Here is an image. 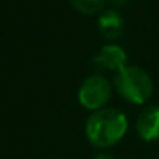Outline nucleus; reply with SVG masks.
I'll return each mask as SVG.
<instances>
[{"label": "nucleus", "instance_id": "423d86ee", "mask_svg": "<svg viewBox=\"0 0 159 159\" xmlns=\"http://www.w3.org/2000/svg\"><path fill=\"white\" fill-rule=\"evenodd\" d=\"M98 25H99L101 34L108 40L120 39L125 33V22L116 9H110V11L102 12L98 20Z\"/></svg>", "mask_w": 159, "mask_h": 159}, {"label": "nucleus", "instance_id": "6e6552de", "mask_svg": "<svg viewBox=\"0 0 159 159\" xmlns=\"http://www.w3.org/2000/svg\"><path fill=\"white\" fill-rule=\"evenodd\" d=\"M110 2H111L114 6H120V5H125L128 0H110Z\"/></svg>", "mask_w": 159, "mask_h": 159}, {"label": "nucleus", "instance_id": "f03ea898", "mask_svg": "<svg viewBox=\"0 0 159 159\" xmlns=\"http://www.w3.org/2000/svg\"><path fill=\"white\" fill-rule=\"evenodd\" d=\"M114 87L117 93L131 104H144L153 93V82L147 71L139 66H124L116 73Z\"/></svg>", "mask_w": 159, "mask_h": 159}, {"label": "nucleus", "instance_id": "39448f33", "mask_svg": "<svg viewBox=\"0 0 159 159\" xmlns=\"http://www.w3.org/2000/svg\"><path fill=\"white\" fill-rule=\"evenodd\" d=\"M136 130L139 133V136L147 141H156L159 139V107L152 105L147 107L138 117L136 122Z\"/></svg>", "mask_w": 159, "mask_h": 159}, {"label": "nucleus", "instance_id": "f257e3e1", "mask_svg": "<svg viewBox=\"0 0 159 159\" xmlns=\"http://www.w3.org/2000/svg\"><path fill=\"white\" fill-rule=\"evenodd\" d=\"M128 120L124 113L114 108H102L94 111L85 125V134L91 145L108 148L116 145L127 133Z\"/></svg>", "mask_w": 159, "mask_h": 159}, {"label": "nucleus", "instance_id": "7ed1b4c3", "mask_svg": "<svg viewBox=\"0 0 159 159\" xmlns=\"http://www.w3.org/2000/svg\"><path fill=\"white\" fill-rule=\"evenodd\" d=\"M77 98L80 105L87 110L91 111L102 110L111 98V85L101 74L90 76L82 82Z\"/></svg>", "mask_w": 159, "mask_h": 159}, {"label": "nucleus", "instance_id": "20e7f679", "mask_svg": "<svg viewBox=\"0 0 159 159\" xmlns=\"http://www.w3.org/2000/svg\"><path fill=\"white\" fill-rule=\"evenodd\" d=\"M94 66L99 70H107V71H120L124 66H127V53L124 48L119 45L110 43L105 45L94 57Z\"/></svg>", "mask_w": 159, "mask_h": 159}, {"label": "nucleus", "instance_id": "0eeeda50", "mask_svg": "<svg viewBox=\"0 0 159 159\" xmlns=\"http://www.w3.org/2000/svg\"><path fill=\"white\" fill-rule=\"evenodd\" d=\"M71 5L82 14H98L104 9L107 0H70Z\"/></svg>", "mask_w": 159, "mask_h": 159}, {"label": "nucleus", "instance_id": "1a4fd4ad", "mask_svg": "<svg viewBox=\"0 0 159 159\" xmlns=\"http://www.w3.org/2000/svg\"><path fill=\"white\" fill-rule=\"evenodd\" d=\"M94 159H113L110 155H107V153H101V155H98Z\"/></svg>", "mask_w": 159, "mask_h": 159}]
</instances>
